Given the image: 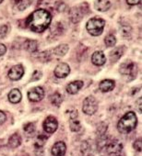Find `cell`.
Here are the masks:
<instances>
[{
    "instance_id": "f1b7e54d",
    "label": "cell",
    "mask_w": 142,
    "mask_h": 156,
    "mask_svg": "<svg viewBox=\"0 0 142 156\" xmlns=\"http://www.w3.org/2000/svg\"><path fill=\"white\" fill-rule=\"evenodd\" d=\"M55 8H56V9H57V11H59V12H63V11L65 9V5L64 4V2L59 1V2H56Z\"/></svg>"
},
{
    "instance_id": "1f68e13d",
    "label": "cell",
    "mask_w": 142,
    "mask_h": 156,
    "mask_svg": "<svg viewBox=\"0 0 142 156\" xmlns=\"http://www.w3.org/2000/svg\"><path fill=\"white\" fill-rule=\"evenodd\" d=\"M6 121V114L3 111H0V125Z\"/></svg>"
},
{
    "instance_id": "7402d4cb",
    "label": "cell",
    "mask_w": 142,
    "mask_h": 156,
    "mask_svg": "<svg viewBox=\"0 0 142 156\" xmlns=\"http://www.w3.org/2000/svg\"><path fill=\"white\" fill-rule=\"evenodd\" d=\"M68 51V45L67 44H60L59 46L55 47L53 51L54 54L56 56H64Z\"/></svg>"
},
{
    "instance_id": "d590c367",
    "label": "cell",
    "mask_w": 142,
    "mask_h": 156,
    "mask_svg": "<svg viewBox=\"0 0 142 156\" xmlns=\"http://www.w3.org/2000/svg\"><path fill=\"white\" fill-rule=\"evenodd\" d=\"M23 156H29V155H23Z\"/></svg>"
},
{
    "instance_id": "5bb4252c",
    "label": "cell",
    "mask_w": 142,
    "mask_h": 156,
    "mask_svg": "<svg viewBox=\"0 0 142 156\" xmlns=\"http://www.w3.org/2000/svg\"><path fill=\"white\" fill-rule=\"evenodd\" d=\"M83 87V82L82 81H74V82H71L67 85L66 87V91L71 94V95H74L77 94Z\"/></svg>"
},
{
    "instance_id": "8fae6325",
    "label": "cell",
    "mask_w": 142,
    "mask_h": 156,
    "mask_svg": "<svg viewBox=\"0 0 142 156\" xmlns=\"http://www.w3.org/2000/svg\"><path fill=\"white\" fill-rule=\"evenodd\" d=\"M69 72H70L69 66L66 63L61 62V63H59L55 67V69H54V75L57 78H65V77H66L68 75Z\"/></svg>"
},
{
    "instance_id": "e0dca14e",
    "label": "cell",
    "mask_w": 142,
    "mask_h": 156,
    "mask_svg": "<svg viewBox=\"0 0 142 156\" xmlns=\"http://www.w3.org/2000/svg\"><path fill=\"white\" fill-rule=\"evenodd\" d=\"M114 87V81L110 79H105L100 83V89L103 92H109Z\"/></svg>"
},
{
    "instance_id": "44dd1931",
    "label": "cell",
    "mask_w": 142,
    "mask_h": 156,
    "mask_svg": "<svg viewBox=\"0 0 142 156\" xmlns=\"http://www.w3.org/2000/svg\"><path fill=\"white\" fill-rule=\"evenodd\" d=\"M24 48L31 52H35L38 50V42L36 41L28 40L24 43Z\"/></svg>"
},
{
    "instance_id": "4316f807",
    "label": "cell",
    "mask_w": 142,
    "mask_h": 156,
    "mask_svg": "<svg viewBox=\"0 0 142 156\" xmlns=\"http://www.w3.org/2000/svg\"><path fill=\"white\" fill-rule=\"evenodd\" d=\"M47 140V137L44 136V135H40L38 138H37V140H36V143H35V147L36 148H43L45 141Z\"/></svg>"
},
{
    "instance_id": "d4e9b609",
    "label": "cell",
    "mask_w": 142,
    "mask_h": 156,
    "mask_svg": "<svg viewBox=\"0 0 142 156\" xmlns=\"http://www.w3.org/2000/svg\"><path fill=\"white\" fill-rule=\"evenodd\" d=\"M24 131L28 136H32L35 131V126L33 123H27L24 126Z\"/></svg>"
},
{
    "instance_id": "d6a6232c",
    "label": "cell",
    "mask_w": 142,
    "mask_h": 156,
    "mask_svg": "<svg viewBox=\"0 0 142 156\" xmlns=\"http://www.w3.org/2000/svg\"><path fill=\"white\" fill-rule=\"evenodd\" d=\"M126 2L128 5L134 6V5H137L141 2V0H126Z\"/></svg>"
},
{
    "instance_id": "5b68a950",
    "label": "cell",
    "mask_w": 142,
    "mask_h": 156,
    "mask_svg": "<svg viewBox=\"0 0 142 156\" xmlns=\"http://www.w3.org/2000/svg\"><path fill=\"white\" fill-rule=\"evenodd\" d=\"M120 73L125 78L126 80L130 81L136 77L137 73V68L136 64L132 62H126L123 63L120 67Z\"/></svg>"
},
{
    "instance_id": "ac0fdd59",
    "label": "cell",
    "mask_w": 142,
    "mask_h": 156,
    "mask_svg": "<svg viewBox=\"0 0 142 156\" xmlns=\"http://www.w3.org/2000/svg\"><path fill=\"white\" fill-rule=\"evenodd\" d=\"M9 100L13 103L17 104L21 100V93L19 89H13L9 94Z\"/></svg>"
},
{
    "instance_id": "6da1fadb",
    "label": "cell",
    "mask_w": 142,
    "mask_h": 156,
    "mask_svg": "<svg viewBox=\"0 0 142 156\" xmlns=\"http://www.w3.org/2000/svg\"><path fill=\"white\" fill-rule=\"evenodd\" d=\"M52 21L51 14L45 9H38L35 10L33 13L27 20V25L34 32H43L44 31Z\"/></svg>"
},
{
    "instance_id": "7a4b0ae2",
    "label": "cell",
    "mask_w": 142,
    "mask_h": 156,
    "mask_svg": "<svg viewBox=\"0 0 142 156\" xmlns=\"http://www.w3.org/2000/svg\"><path fill=\"white\" fill-rule=\"evenodd\" d=\"M137 124V119L134 112L130 111L123 116V118L119 120L117 124V129L119 132L123 134H126L131 132Z\"/></svg>"
},
{
    "instance_id": "cb8c5ba5",
    "label": "cell",
    "mask_w": 142,
    "mask_h": 156,
    "mask_svg": "<svg viewBox=\"0 0 142 156\" xmlns=\"http://www.w3.org/2000/svg\"><path fill=\"white\" fill-rule=\"evenodd\" d=\"M104 42L106 44L107 47H114L116 43V39L114 35L110 34V35H107L104 39Z\"/></svg>"
},
{
    "instance_id": "836d02e7",
    "label": "cell",
    "mask_w": 142,
    "mask_h": 156,
    "mask_svg": "<svg viewBox=\"0 0 142 156\" xmlns=\"http://www.w3.org/2000/svg\"><path fill=\"white\" fill-rule=\"evenodd\" d=\"M137 108H138V111L141 113V98L137 101Z\"/></svg>"
},
{
    "instance_id": "603a6c76",
    "label": "cell",
    "mask_w": 142,
    "mask_h": 156,
    "mask_svg": "<svg viewBox=\"0 0 142 156\" xmlns=\"http://www.w3.org/2000/svg\"><path fill=\"white\" fill-rule=\"evenodd\" d=\"M62 101H63V98H62V96H61L59 93H57V92L54 93V94L51 97V102H52V104L54 105V106H56V107H59V106L61 105Z\"/></svg>"
},
{
    "instance_id": "30bf717a",
    "label": "cell",
    "mask_w": 142,
    "mask_h": 156,
    "mask_svg": "<svg viewBox=\"0 0 142 156\" xmlns=\"http://www.w3.org/2000/svg\"><path fill=\"white\" fill-rule=\"evenodd\" d=\"M58 127V122L54 117H47L43 122V129L48 133H54Z\"/></svg>"
},
{
    "instance_id": "8992f818",
    "label": "cell",
    "mask_w": 142,
    "mask_h": 156,
    "mask_svg": "<svg viewBox=\"0 0 142 156\" xmlns=\"http://www.w3.org/2000/svg\"><path fill=\"white\" fill-rule=\"evenodd\" d=\"M97 109H98V103L96 99L92 96L86 98L82 107L83 112L87 115H93L97 111Z\"/></svg>"
},
{
    "instance_id": "9a60e30c",
    "label": "cell",
    "mask_w": 142,
    "mask_h": 156,
    "mask_svg": "<svg viewBox=\"0 0 142 156\" xmlns=\"http://www.w3.org/2000/svg\"><path fill=\"white\" fill-rule=\"evenodd\" d=\"M111 8V2L109 0H97L95 2V9L101 12H105Z\"/></svg>"
},
{
    "instance_id": "f546056e",
    "label": "cell",
    "mask_w": 142,
    "mask_h": 156,
    "mask_svg": "<svg viewBox=\"0 0 142 156\" xmlns=\"http://www.w3.org/2000/svg\"><path fill=\"white\" fill-rule=\"evenodd\" d=\"M134 149L137 151H141V139H138L136 140L135 142H134Z\"/></svg>"
},
{
    "instance_id": "ffe728a7",
    "label": "cell",
    "mask_w": 142,
    "mask_h": 156,
    "mask_svg": "<svg viewBox=\"0 0 142 156\" xmlns=\"http://www.w3.org/2000/svg\"><path fill=\"white\" fill-rule=\"evenodd\" d=\"M21 138L18 133L11 135V137L9 140V145L11 148H17L21 145Z\"/></svg>"
},
{
    "instance_id": "484cf974",
    "label": "cell",
    "mask_w": 142,
    "mask_h": 156,
    "mask_svg": "<svg viewBox=\"0 0 142 156\" xmlns=\"http://www.w3.org/2000/svg\"><path fill=\"white\" fill-rule=\"evenodd\" d=\"M29 5H30V2L28 0H17V2H16V6L20 10H24Z\"/></svg>"
},
{
    "instance_id": "d6986e66",
    "label": "cell",
    "mask_w": 142,
    "mask_h": 156,
    "mask_svg": "<svg viewBox=\"0 0 142 156\" xmlns=\"http://www.w3.org/2000/svg\"><path fill=\"white\" fill-rule=\"evenodd\" d=\"M70 129L72 131H79L81 129V124L77 119V113L75 116L70 117Z\"/></svg>"
},
{
    "instance_id": "4fadbf2b",
    "label": "cell",
    "mask_w": 142,
    "mask_h": 156,
    "mask_svg": "<svg viewBox=\"0 0 142 156\" xmlns=\"http://www.w3.org/2000/svg\"><path fill=\"white\" fill-rule=\"evenodd\" d=\"M92 62L93 64L97 65V66H102L106 62V58H105V55L103 51H95L92 56Z\"/></svg>"
},
{
    "instance_id": "7c38bea8",
    "label": "cell",
    "mask_w": 142,
    "mask_h": 156,
    "mask_svg": "<svg viewBox=\"0 0 142 156\" xmlns=\"http://www.w3.org/2000/svg\"><path fill=\"white\" fill-rule=\"evenodd\" d=\"M66 151V146L63 141H58L54 144L52 148V154L54 156H64Z\"/></svg>"
},
{
    "instance_id": "9c48e42d",
    "label": "cell",
    "mask_w": 142,
    "mask_h": 156,
    "mask_svg": "<svg viewBox=\"0 0 142 156\" xmlns=\"http://www.w3.org/2000/svg\"><path fill=\"white\" fill-rule=\"evenodd\" d=\"M23 74H24V69H23V66L21 64L13 66L9 72V77L11 80H14V81L20 80L23 76Z\"/></svg>"
},
{
    "instance_id": "e575fe53",
    "label": "cell",
    "mask_w": 142,
    "mask_h": 156,
    "mask_svg": "<svg viewBox=\"0 0 142 156\" xmlns=\"http://www.w3.org/2000/svg\"><path fill=\"white\" fill-rule=\"evenodd\" d=\"M2 2H3V0H0V4H1Z\"/></svg>"
},
{
    "instance_id": "277c9868",
    "label": "cell",
    "mask_w": 142,
    "mask_h": 156,
    "mask_svg": "<svg viewBox=\"0 0 142 156\" xmlns=\"http://www.w3.org/2000/svg\"><path fill=\"white\" fill-rule=\"evenodd\" d=\"M89 11V6L87 3H83L78 7H74L69 11V19L71 22L73 23H79L85 14H87Z\"/></svg>"
},
{
    "instance_id": "3957f363",
    "label": "cell",
    "mask_w": 142,
    "mask_h": 156,
    "mask_svg": "<svg viewBox=\"0 0 142 156\" xmlns=\"http://www.w3.org/2000/svg\"><path fill=\"white\" fill-rule=\"evenodd\" d=\"M104 25H105V21L103 20L100 18H92L87 22L86 28L91 35L99 36L103 33Z\"/></svg>"
},
{
    "instance_id": "8d00e7d4",
    "label": "cell",
    "mask_w": 142,
    "mask_h": 156,
    "mask_svg": "<svg viewBox=\"0 0 142 156\" xmlns=\"http://www.w3.org/2000/svg\"><path fill=\"white\" fill-rule=\"evenodd\" d=\"M118 156H119V155H118Z\"/></svg>"
},
{
    "instance_id": "52a82bcc",
    "label": "cell",
    "mask_w": 142,
    "mask_h": 156,
    "mask_svg": "<svg viewBox=\"0 0 142 156\" xmlns=\"http://www.w3.org/2000/svg\"><path fill=\"white\" fill-rule=\"evenodd\" d=\"M44 97V90L41 87H36L32 88L28 92V98L32 102L41 101Z\"/></svg>"
},
{
    "instance_id": "4dcf8cb0",
    "label": "cell",
    "mask_w": 142,
    "mask_h": 156,
    "mask_svg": "<svg viewBox=\"0 0 142 156\" xmlns=\"http://www.w3.org/2000/svg\"><path fill=\"white\" fill-rule=\"evenodd\" d=\"M6 51H7L6 46H5L4 44H2V43H0V56L4 55V54L6 53Z\"/></svg>"
},
{
    "instance_id": "83f0119b",
    "label": "cell",
    "mask_w": 142,
    "mask_h": 156,
    "mask_svg": "<svg viewBox=\"0 0 142 156\" xmlns=\"http://www.w3.org/2000/svg\"><path fill=\"white\" fill-rule=\"evenodd\" d=\"M9 32V27L8 25H1L0 26V39H3L7 36Z\"/></svg>"
},
{
    "instance_id": "ba28073f",
    "label": "cell",
    "mask_w": 142,
    "mask_h": 156,
    "mask_svg": "<svg viewBox=\"0 0 142 156\" xmlns=\"http://www.w3.org/2000/svg\"><path fill=\"white\" fill-rule=\"evenodd\" d=\"M122 148H123L122 144L116 140L110 141L106 145V151L110 156H118L122 151Z\"/></svg>"
},
{
    "instance_id": "2e32d148",
    "label": "cell",
    "mask_w": 142,
    "mask_h": 156,
    "mask_svg": "<svg viewBox=\"0 0 142 156\" xmlns=\"http://www.w3.org/2000/svg\"><path fill=\"white\" fill-rule=\"evenodd\" d=\"M125 50V48L124 46H120V47L114 49V50L110 53L111 61H112L113 62H115L116 61H118V60L121 58V56L123 55Z\"/></svg>"
}]
</instances>
